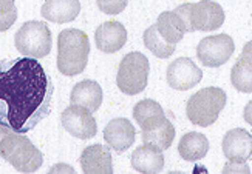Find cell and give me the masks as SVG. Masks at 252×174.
<instances>
[{
	"label": "cell",
	"mask_w": 252,
	"mask_h": 174,
	"mask_svg": "<svg viewBox=\"0 0 252 174\" xmlns=\"http://www.w3.org/2000/svg\"><path fill=\"white\" fill-rule=\"evenodd\" d=\"M184 24L186 32L215 31L224 24V11L212 0H200L198 3H183L173 11Z\"/></svg>",
	"instance_id": "277c9868"
},
{
	"label": "cell",
	"mask_w": 252,
	"mask_h": 174,
	"mask_svg": "<svg viewBox=\"0 0 252 174\" xmlns=\"http://www.w3.org/2000/svg\"><path fill=\"white\" fill-rule=\"evenodd\" d=\"M0 157L20 173H34L43 164L40 151L20 133H9L0 142Z\"/></svg>",
	"instance_id": "3957f363"
},
{
	"label": "cell",
	"mask_w": 252,
	"mask_h": 174,
	"mask_svg": "<svg viewBox=\"0 0 252 174\" xmlns=\"http://www.w3.org/2000/svg\"><path fill=\"white\" fill-rule=\"evenodd\" d=\"M142 39H144V45L147 47V50H150L159 59H167L175 52V47L169 45V43L158 34L155 25H150V28L144 31Z\"/></svg>",
	"instance_id": "603a6c76"
},
{
	"label": "cell",
	"mask_w": 252,
	"mask_h": 174,
	"mask_svg": "<svg viewBox=\"0 0 252 174\" xmlns=\"http://www.w3.org/2000/svg\"><path fill=\"white\" fill-rule=\"evenodd\" d=\"M101 13L108 16H116L126 9L128 0H96Z\"/></svg>",
	"instance_id": "d4e9b609"
},
{
	"label": "cell",
	"mask_w": 252,
	"mask_h": 174,
	"mask_svg": "<svg viewBox=\"0 0 252 174\" xmlns=\"http://www.w3.org/2000/svg\"><path fill=\"white\" fill-rule=\"evenodd\" d=\"M155 26H157L158 34L166 40L169 45H173V47H177V43L186 34L183 20L175 14L173 11H164V13H161L158 16Z\"/></svg>",
	"instance_id": "ffe728a7"
},
{
	"label": "cell",
	"mask_w": 252,
	"mask_h": 174,
	"mask_svg": "<svg viewBox=\"0 0 252 174\" xmlns=\"http://www.w3.org/2000/svg\"><path fill=\"white\" fill-rule=\"evenodd\" d=\"M252 43L248 42L237 63L232 67L231 80L234 88L242 93H252Z\"/></svg>",
	"instance_id": "e0dca14e"
},
{
	"label": "cell",
	"mask_w": 252,
	"mask_h": 174,
	"mask_svg": "<svg viewBox=\"0 0 252 174\" xmlns=\"http://www.w3.org/2000/svg\"><path fill=\"white\" fill-rule=\"evenodd\" d=\"M203 79V71L188 57H180L167 68V83L173 90L188 91L198 85Z\"/></svg>",
	"instance_id": "30bf717a"
},
{
	"label": "cell",
	"mask_w": 252,
	"mask_h": 174,
	"mask_svg": "<svg viewBox=\"0 0 252 174\" xmlns=\"http://www.w3.org/2000/svg\"><path fill=\"white\" fill-rule=\"evenodd\" d=\"M81 13L79 0H47L42 5L40 14L53 24H68Z\"/></svg>",
	"instance_id": "2e32d148"
},
{
	"label": "cell",
	"mask_w": 252,
	"mask_h": 174,
	"mask_svg": "<svg viewBox=\"0 0 252 174\" xmlns=\"http://www.w3.org/2000/svg\"><path fill=\"white\" fill-rule=\"evenodd\" d=\"M209 151V140L201 133H188L184 134L178 144L180 156L188 162H196L203 159Z\"/></svg>",
	"instance_id": "44dd1931"
},
{
	"label": "cell",
	"mask_w": 252,
	"mask_h": 174,
	"mask_svg": "<svg viewBox=\"0 0 252 174\" xmlns=\"http://www.w3.org/2000/svg\"><path fill=\"white\" fill-rule=\"evenodd\" d=\"M142 142L146 145H150L153 148H158L161 151L170 148L173 139H175V126L169 121H164L162 124L157 125L152 129H146L142 131Z\"/></svg>",
	"instance_id": "7402d4cb"
},
{
	"label": "cell",
	"mask_w": 252,
	"mask_h": 174,
	"mask_svg": "<svg viewBox=\"0 0 252 174\" xmlns=\"http://www.w3.org/2000/svg\"><path fill=\"white\" fill-rule=\"evenodd\" d=\"M150 73L149 59L142 52L133 51L119 63L116 85L127 96H135L146 90Z\"/></svg>",
	"instance_id": "52a82bcc"
},
{
	"label": "cell",
	"mask_w": 252,
	"mask_h": 174,
	"mask_svg": "<svg viewBox=\"0 0 252 174\" xmlns=\"http://www.w3.org/2000/svg\"><path fill=\"white\" fill-rule=\"evenodd\" d=\"M102 88L94 80H82L76 83L70 94L71 105L82 106L89 111H97V108L102 103Z\"/></svg>",
	"instance_id": "9a60e30c"
},
{
	"label": "cell",
	"mask_w": 252,
	"mask_h": 174,
	"mask_svg": "<svg viewBox=\"0 0 252 174\" xmlns=\"http://www.w3.org/2000/svg\"><path fill=\"white\" fill-rule=\"evenodd\" d=\"M135 126L127 119L118 117L107 124L104 129V139L107 145L116 153H124L131 145L135 144Z\"/></svg>",
	"instance_id": "7c38bea8"
},
{
	"label": "cell",
	"mask_w": 252,
	"mask_h": 174,
	"mask_svg": "<svg viewBox=\"0 0 252 174\" xmlns=\"http://www.w3.org/2000/svg\"><path fill=\"white\" fill-rule=\"evenodd\" d=\"M133 117L139 124L142 131L155 128L157 125L162 124L164 121H167L162 106L152 99H144V100L138 102L133 108Z\"/></svg>",
	"instance_id": "d6986e66"
},
{
	"label": "cell",
	"mask_w": 252,
	"mask_h": 174,
	"mask_svg": "<svg viewBox=\"0 0 252 174\" xmlns=\"http://www.w3.org/2000/svg\"><path fill=\"white\" fill-rule=\"evenodd\" d=\"M94 42L99 51L105 54L118 52L127 42V29L121 22H105L94 32Z\"/></svg>",
	"instance_id": "4fadbf2b"
},
{
	"label": "cell",
	"mask_w": 252,
	"mask_h": 174,
	"mask_svg": "<svg viewBox=\"0 0 252 174\" xmlns=\"http://www.w3.org/2000/svg\"><path fill=\"white\" fill-rule=\"evenodd\" d=\"M223 153L229 162L246 164L252 156V134L243 128L227 131L223 139Z\"/></svg>",
	"instance_id": "8fae6325"
},
{
	"label": "cell",
	"mask_w": 252,
	"mask_h": 174,
	"mask_svg": "<svg viewBox=\"0 0 252 174\" xmlns=\"http://www.w3.org/2000/svg\"><path fill=\"white\" fill-rule=\"evenodd\" d=\"M130 160L131 168L138 173H159L164 168L162 151L146 144L133 151Z\"/></svg>",
	"instance_id": "ac0fdd59"
},
{
	"label": "cell",
	"mask_w": 252,
	"mask_h": 174,
	"mask_svg": "<svg viewBox=\"0 0 252 174\" xmlns=\"http://www.w3.org/2000/svg\"><path fill=\"white\" fill-rule=\"evenodd\" d=\"M17 20L14 0H0V32L8 31Z\"/></svg>",
	"instance_id": "cb8c5ba5"
},
{
	"label": "cell",
	"mask_w": 252,
	"mask_h": 174,
	"mask_svg": "<svg viewBox=\"0 0 252 174\" xmlns=\"http://www.w3.org/2000/svg\"><path fill=\"white\" fill-rule=\"evenodd\" d=\"M51 31L45 22L30 20L19 28L14 36L16 50L25 57L42 59L51 51Z\"/></svg>",
	"instance_id": "8992f818"
},
{
	"label": "cell",
	"mask_w": 252,
	"mask_h": 174,
	"mask_svg": "<svg viewBox=\"0 0 252 174\" xmlns=\"http://www.w3.org/2000/svg\"><path fill=\"white\" fill-rule=\"evenodd\" d=\"M81 168L84 173H113L112 151L101 144L87 147L81 154Z\"/></svg>",
	"instance_id": "5bb4252c"
},
{
	"label": "cell",
	"mask_w": 252,
	"mask_h": 174,
	"mask_svg": "<svg viewBox=\"0 0 252 174\" xmlns=\"http://www.w3.org/2000/svg\"><path fill=\"white\" fill-rule=\"evenodd\" d=\"M235 50V43L231 36L227 34H217L204 37L198 47H196V57L201 65L209 68H217L224 65L232 57Z\"/></svg>",
	"instance_id": "ba28073f"
},
{
	"label": "cell",
	"mask_w": 252,
	"mask_h": 174,
	"mask_svg": "<svg viewBox=\"0 0 252 174\" xmlns=\"http://www.w3.org/2000/svg\"><path fill=\"white\" fill-rule=\"evenodd\" d=\"M226 93L217 86H207L195 93L186 105V114L193 125L211 126L226 106Z\"/></svg>",
	"instance_id": "5b68a950"
},
{
	"label": "cell",
	"mask_w": 252,
	"mask_h": 174,
	"mask_svg": "<svg viewBox=\"0 0 252 174\" xmlns=\"http://www.w3.org/2000/svg\"><path fill=\"white\" fill-rule=\"evenodd\" d=\"M61 121L65 131L81 140L92 139L97 133V125L92 111L85 110L82 106L70 105L68 108H65Z\"/></svg>",
	"instance_id": "9c48e42d"
},
{
	"label": "cell",
	"mask_w": 252,
	"mask_h": 174,
	"mask_svg": "<svg viewBox=\"0 0 252 174\" xmlns=\"http://www.w3.org/2000/svg\"><path fill=\"white\" fill-rule=\"evenodd\" d=\"M90 42L81 29H63L58 39V70L63 75L81 74L89 62Z\"/></svg>",
	"instance_id": "7a4b0ae2"
},
{
	"label": "cell",
	"mask_w": 252,
	"mask_h": 174,
	"mask_svg": "<svg viewBox=\"0 0 252 174\" xmlns=\"http://www.w3.org/2000/svg\"><path fill=\"white\" fill-rule=\"evenodd\" d=\"M14 129H11L9 126H3V125H0V142H2V139L6 136V134H9V133H13Z\"/></svg>",
	"instance_id": "484cf974"
},
{
	"label": "cell",
	"mask_w": 252,
	"mask_h": 174,
	"mask_svg": "<svg viewBox=\"0 0 252 174\" xmlns=\"http://www.w3.org/2000/svg\"><path fill=\"white\" fill-rule=\"evenodd\" d=\"M53 83L32 57L0 60V125L25 134L50 114Z\"/></svg>",
	"instance_id": "6da1fadb"
}]
</instances>
